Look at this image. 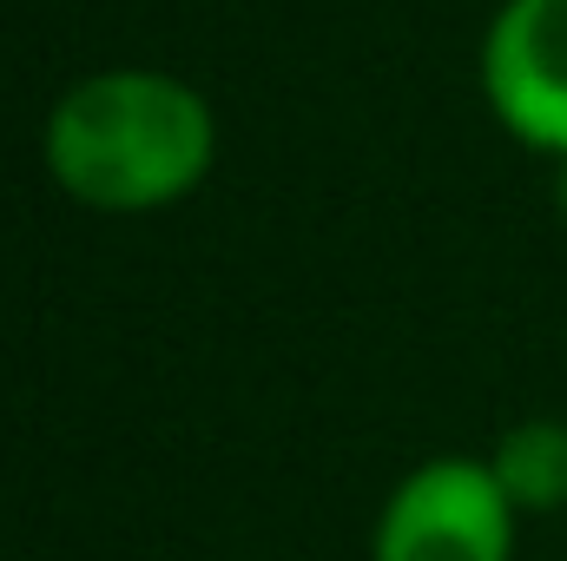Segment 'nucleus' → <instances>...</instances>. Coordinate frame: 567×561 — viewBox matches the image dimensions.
<instances>
[{
  "label": "nucleus",
  "instance_id": "5",
  "mask_svg": "<svg viewBox=\"0 0 567 561\" xmlns=\"http://www.w3.org/2000/svg\"><path fill=\"white\" fill-rule=\"evenodd\" d=\"M555 198H561V212H567V159H561V185H555Z\"/></svg>",
  "mask_w": 567,
  "mask_h": 561
},
{
  "label": "nucleus",
  "instance_id": "4",
  "mask_svg": "<svg viewBox=\"0 0 567 561\" xmlns=\"http://www.w3.org/2000/svg\"><path fill=\"white\" fill-rule=\"evenodd\" d=\"M488 469H495V482L508 489V502L522 516H555V509H567V422H555V417L515 422L495 442Z\"/></svg>",
  "mask_w": 567,
  "mask_h": 561
},
{
  "label": "nucleus",
  "instance_id": "1",
  "mask_svg": "<svg viewBox=\"0 0 567 561\" xmlns=\"http://www.w3.org/2000/svg\"><path fill=\"white\" fill-rule=\"evenodd\" d=\"M40 152L73 205L158 212L205 185L218 159V126L198 86L152 67H113L53 100Z\"/></svg>",
  "mask_w": 567,
  "mask_h": 561
},
{
  "label": "nucleus",
  "instance_id": "3",
  "mask_svg": "<svg viewBox=\"0 0 567 561\" xmlns=\"http://www.w3.org/2000/svg\"><path fill=\"white\" fill-rule=\"evenodd\" d=\"M482 93L522 145L567 159V0H508L495 13Z\"/></svg>",
  "mask_w": 567,
  "mask_h": 561
},
{
  "label": "nucleus",
  "instance_id": "2",
  "mask_svg": "<svg viewBox=\"0 0 567 561\" xmlns=\"http://www.w3.org/2000/svg\"><path fill=\"white\" fill-rule=\"evenodd\" d=\"M515 502L475 456H435L383 502L370 561H508Z\"/></svg>",
  "mask_w": 567,
  "mask_h": 561
}]
</instances>
